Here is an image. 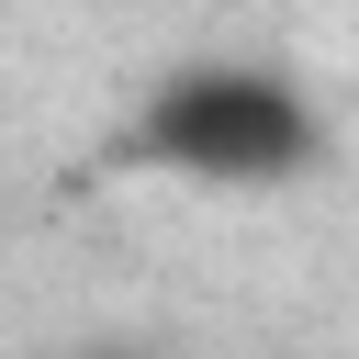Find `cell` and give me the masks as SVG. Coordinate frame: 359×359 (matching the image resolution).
Instances as JSON below:
<instances>
[{
	"mask_svg": "<svg viewBox=\"0 0 359 359\" xmlns=\"http://www.w3.org/2000/svg\"><path fill=\"white\" fill-rule=\"evenodd\" d=\"M146 157L191 180H292L314 157V112L269 67H191L146 101Z\"/></svg>",
	"mask_w": 359,
	"mask_h": 359,
	"instance_id": "cell-1",
	"label": "cell"
}]
</instances>
